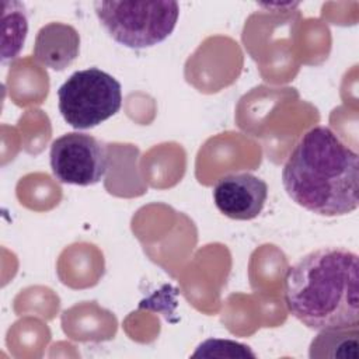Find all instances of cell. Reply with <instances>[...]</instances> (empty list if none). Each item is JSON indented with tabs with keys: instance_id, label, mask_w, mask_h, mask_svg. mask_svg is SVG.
<instances>
[{
	"instance_id": "9",
	"label": "cell",
	"mask_w": 359,
	"mask_h": 359,
	"mask_svg": "<svg viewBox=\"0 0 359 359\" xmlns=\"http://www.w3.org/2000/svg\"><path fill=\"white\" fill-rule=\"evenodd\" d=\"M1 59L13 60L24 46L28 32L25 6L20 1L1 0Z\"/></svg>"
},
{
	"instance_id": "7",
	"label": "cell",
	"mask_w": 359,
	"mask_h": 359,
	"mask_svg": "<svg viewBox=\"0 0 359 359\" xmlns=\"http://www.w3.org/2000/svg\"><path fill=\"white\" fill-rule=\"evenodd\" d=\"M80 35L77 29L63 22H49L43 25L34 43L36 62L52 70H65L79 56Z\"/></svg>"
},
{
	"instance_id": "3",
	"label": "cell",
	"mask_w": 359,
	"mask_h": 359,
	"mask_svg": "<svg viewBox=\"0 0 359 359\" xmlns=\"http://www.w3.org/2000/svg\"><path fill=\"white\" fill-rule=\"evenodd\" d=\"M94 11L115 42L130 49H144L171 35L180 6L171 0L95 1Z\"/></svg>"
},
{
	"instance_id": "5",
	"label": "cell",
	"mask_w": 359,
	"mask_h": 359,
	"mask_svg": "<svg viewBox=\"0 0 359 359\" xmlns=\"http://www.w3.org/2000/svg\"><path fill=\"white\" fill-rule=\"evenodd\" d=\"M49 163L56 180L79 187L100 182L109 167L105 144L80 132H70L55 139L49 150Z\"/></svg>"
},
{
	"instance_id": "8",
	"label": "cell",
	"mask_w": 359,
	"mask_h": 359,
	"mask_svg": "<svg viewBox=\"0 0 359 359\" xmlns=\"http://www.w3.org/2000/svg\"><path fill=\"white\" fill-rule=\"evenodd\" d=\"M311 359H358L359 358V328L323 330L310 344Z\"/></svg>"
},
{
	"instance_id": "10",
	"label": "cell",
	"mask_w": 359,
	"mask_h": 359,
	"mask_svg": "<svg viewBox=\"0 0 359 359\" xmlns=\"http://www.w3.org/2000/svg\"><path fill=\"white\" fill-rule=\"evenodd\" d=\"M192 356H203V358H255V353L250 349V346L230 341V339H216L210 338L199 344Z\"/></svg>"
},
{
	"instance_id": "6",
	"label": "cell",
	"mask_w": 359,
	"mask_h": 359,
	"mask_svg": "<svg viewBox=\"0 0 359 359\" xmlns=\"http://www.w3.org/2000/svg\"><path fill=\"white\" fill-rule=\"evenodd\" d=\"M266 182L251 174L237 172L222 177L213 188L216 208L234 220H251L257 217L266 202Z\"/></svg>"
},
{
	"instance_id": "1",
	"label": "cell",
	"mask_w": 359,
	"mask_h": 359,
	"mask_svg": "<svg viewBox=\"0 0 359 359\" xmlns=\"http://www.w3.org/2000/svg\"><path fill=\"white\" fill-rule=\"evenodd\" d=\"M289 198L306 210L345 216L359 199V156L328 126L309 129L294 144L282 168Z\"/></svg>"
},
{
	"instance_id": "2",
	"label": "cell",
	"mask_w": 359,
	"mask_h": 359,
	"mask_svg": "<svg viewBox=\"0 0 359 359\" xmlns=\"http://www.w3.org/2000/svg\"><path fill=\"white\" fill-rule=\"evenodd\" d=\"M289 313L316 330L359 327V258L345 247L310 251L289 266L283 286Z\"/></svg>"
},
{
	"instance_id": "4",
	"label": "cell",
	"mask_w": 359,
	"mask_h": 359,
	"mask_svg": "<svg viewBox=\"0 0 359 359\" xmlns=\"http://www.w3.org/2000/svg\"><path fill=\"white\" fill-rule=\"evenodd\" d=\"M57 107L74 129H90L114 116L122 105L121 83L109 73L90 67L77 70L57 90Z\"/></svg>"
}]
</instances>
